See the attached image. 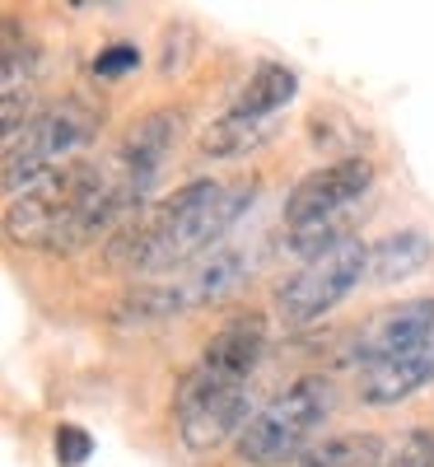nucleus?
<instances>
[{
	"mask_svg": "<svg viewBox=\"0 0 434 467\" xmlns=\"http://www.w3.org/2000/svg\"><path fill=\"white\" fill-rule=\"evenodd\" d=\"M253 182H187L164 202H145L122 229L108 239L103 262L131 276H178L196 257H211V248L233 229L253 202Z\"/></svg>",
	"mask_w": 434,
	"mask_h": 467,
	"instance_id": "f257e3e1",
	"label": "nucleus"
},
{
	"mask_svg": "<svg viewBox=\"0 0 434 467\" xmlns=\"http://www.w3.org/2000/svg\"><path fill=\"white\" fill-rule=\"evenodd\" d=\"M262 356H266V323L257 314L233 318L202 346L196 365L178 379L173 420L191 453H211L229 440H239V431L253 420L248 398H253V374Z\"/></svg>",
	"mask_w": 434,
	"mask_h": 467,
	"instance_id": "f03ea898",
	"label": "nucleus"
},
{
	"mask_svg": "<svg viewBox=\"0 0 434 467\" xmlns=\"http://www.w3.org/2000/svg\"><path fill=\"white\" fill-rule=\"evenodd\" d=\"M103 108L89 94H66L47 108L24 117V127L5 136V197L33 187L61 164L85 160V145L98 140Z\"/></svg>",
	"mask_w": 434,
	"mask_h": 467,
	"instance_id": "7ed1b4c3",
	"label": "nucleus"
},
{
	"mask_svg": "<svg viewBox=\"0 0 434 467\" xmlns=\"http://www.w3.org/2000/svg\"><path fill=\"white\" fill-rule=\"evenodd\" d=\"M336 407V388L323 374H308L299 383H290L285 393H275L271 402H262L253 411V420L233 440V453L248 467H281L290 458H299L304 449H313L308 440L327 425Z\"/></svg>",
	"mask_w": 434,
	"mask_h": 467,
	"instance_id": "20e7f679",
	"label": "nucleus"
},
{
	"mask_svg": "<svg viewBox=\"0 0 434 467\" xmlns=\"http://www.w3.org/2000/svg\"><path fill=\"white\" fill-rule=\"evenodd\" d=\"M369 276V244L360 239H346L318 257H308L294 276L275 290V314H281L285 327H304V323H318L332 308Z\"/></svg>",
	"mask_w": 434,
	"mask_h": 467,
	"instance_id": "39448f33",
	"label": "nucleus"
},
{
	"mask_svg": "<svg viewBox=\"0 0 434 467\" xmlns=\"http://www.w3.org/2000/svg\"><path fill=\"white\" fill-rule=\"evenodd\" d=\"M374 187V164L365 154H346V160H332L323 169L304 173L290 197H285V229H304L313 220H332V215H350L360 211V202Z\"/></svg>",
	"mask_w": 434,
	"mask_h": 467,
	"instance_id": "423d86ee",
	"label": "nucleus"
},
{
	"mask_svg": "<svg viewBox=\"0 0 434 467\" xmlns=\"http://www.w3.org/2000/svg\"><path fill=\"white\" fill-rule=\"evenodd\" d=\"M178 131H182V112H178V108H154V112H145L140 122L122 136V145H117L108 160H103L108 178L122 187L127 197H136V202L145 206V192L154 187V178L164 173L169 154H173V145H178Z\"/></svg>",
	"mask_w": 434,
	"mask_h": 467,
	"instance_id": "0eeeda50",
	"label": "nucleus"
},
{
	"mask_svg": "<svg viewBox=\"0 0 434 467\" xmlns=\"http://www.w3.org/2000/svg\"><path fill=\"white\" fill-rule=\"evenodd\" d=\"M434 327V299H402V304H388L378 314H369L360 323V332L350 337V350H346V365L355 369H374L392 356H402L407 346H416L425 332Z\"/></svg>",
	"mask_w": 434,
	"mask_h": 467,
	"instance_id": "6e6552de",
	"label": "nucleus"
},
{
	"mask_svg": "<svg viewBox=\"0 0 434 467\" xmlns=\"http://www.w3.org/2000/svg\"><path fill=\"white\" fill-rule=\"evenodd\" d=\"M425 383H434V327L416 346H407L402 356H392V360H383V365L360 374V402H369V407H398L411 393H420Z\"/></svg>",
	"mask_w": 434,
	"mask_h": 467,
	"instance_id": "1a4fd4ad",
	"label": "nucleus"
},
{
	"mask_svg": "<svg viewBox=\"0 0 434 467\" xmlns=\"http://www.w3.org/2000/svg\"><path fill=\"white\" fill-rule=\"evenodd\" d=\"M434 257L429 234L420 229H398V234H383L378 244H369V281L374 285H398L411 281L416 271H425Z\"/></svg>",
	"mask_w": 434,
	"mask_h": 467,
	"instance_id": "9d476101",
	"label": "nucleus"
},
{
	"mask_svg": "<svg viewBox=\"0 0 434 467\" xmlns=\"http://www.w3.org/2000/svg\"><path fill=\"white\" fill-rule=\"evenodd\" d=\"M239 281H243V257L239 253H211V257H202V266H191L187 276H173L169 285H173L178 314H182V308H202V304L224 299Z\"/></svg>",
	"mask_w": 434,
	"mask_h": 467,
	"instance_id": "9b49d317",
	"label": "nucleus"
},
{
	"mask_svg": "<svg viewBox=\"0 0 434 467\" xmlns=\"http://www.w3.org/2000/svg\"><path fill=\"white\" fill-rule=\"evenodd\" d=\"M275 136V117H248V112H224L215 117V122L202 131V154H211V160H243V154L262 150L266 140Z\"/></svg>",
	"mask_w": 434,
	"mask_h": 467,
	"instance_id": "f8f14e48",
	"label": "nucleus"
},
{
	"mask_svg": "<svg viewBox=\"0 0 434 467\" xmlns=\"http://www.w3.org/2000/svg\"><path fill=\"white\" fill-rule=\"evenodd\" d=\"M294 94H299V75H294L290 66H281V61H262V66L248 75V80H243L239 99H233V112L275 117Z\"/></svg>",
	"mask_w": 434,
	"mask_h": 467,
	"instance_id": "ddd939ff",
	"label": "nucleus"
},
{
	"mask_svg": "<svg viewBox=\"0 0 434 467\" xmlns=\"http://www.w3.org/2000/svg\"><path fill=\"white\" fill-rule=\"evenodd\" d=\"M33 89H37V52L28 43L19 47L15 28H5V75H0V99H5V136H15L24 127L19 108L33 99Z\"/></svg>",
	"mask_w": 434,
	"mask_h": 467,
	"instance_id": "4468645a",
	"label": "nucleus"
},
{
	"mask_svg": "<svg viewBox=\"0 0 434 467\" xmlns=\"http://www.w3.org/2000/svg\"><path fill=\"white\" fill-rule=\"evenodd\" d=\"M378 444H383L378 435H332V440L304 449L299 458H290L281 467H365Z\"/></svg>",
	"mask_w": 434,
	"mask_h": 467,
	"instance_id": "2eb2a0df",
	"label": "nucleus"
},
{
	"mask_svg": "<svg viewBox=\"0 0 434 467\" xmlns=\"http://www.w3.org/2000/svg\"><path fill=\"white\" fill-rule=\"evenodd\" d=\"M365 467H434V425H416L374 449Z\"/></svg>",
	"mask_w": 434,
	"mask_h": 467,
	"instance_id": "dca6fc26",
	"label": "nucleus"
},
{
	"mask_svg": "<svg viewBox=\"0 0 434 467\" xmlns=\"http://www.w3.org/2000/svg\"><path fill=\"white\" fill-rule=\"evenodd\" d=\"M89 453H94L89 431H80V425H61V431H57V458H61V467H80V462H89Z\"/></svg>",
	"mask_w": 434,
	"mask_h": 467,
	"instance_id": "f3484780",
	"label": "nucleus"
},
{
	"mask_svg": "<svg viewBox=\"0 0 434 467\" xmlns=\"http://www.w3.org/2000/svg\"><path fill=\"white\" fill-rule=\"evenodd\" d=\"M182 43H191V28H187V24L164 28V57H160V70H164V75H173V70H182V66H187V57H191V52H182Z\"/></svg>",
	"mask_w": 434,
	"mask_h": 467,
	"instance_id": "a211bd4d",
	"label": "nucleus"
},
{
	"mask_svg": "<svg viewBox=\"0 0 434 467\" xmlns=\"http://www.w3.org/2000/svg\"><path fill=\"white\" fill-rule=\"evenodd\" d=\"M131 66H140V52L127 47V43H117V47H108V52L94 61V75H122V70H131Z\"/></svg>",
	"mask_w": 434,
	"mask_h": 467,
	"instance_id": "6ab92c4d",
	"label": "nucleus"
}]
</instances>
